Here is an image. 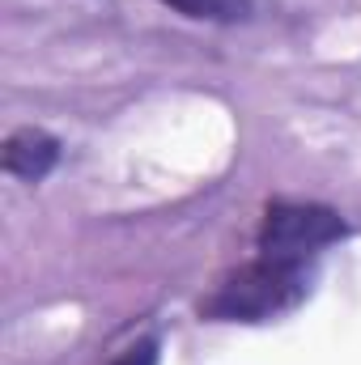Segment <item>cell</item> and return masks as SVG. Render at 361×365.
<instances>
[{
  "mask_svg": "<svg viewBox=\"0 0 361 365\" xmlns=\"http://www.w3.org/2000/svg\"><path fill=\"white\" fill-rule=\"evenodd\" d=\"M302 297H306V268L260 255V259L234 268L200 302V319H208V323H264V319L293 310Z\"/></svg>",
  "mask_w": 361,
  "mask_h": 365,
  "instance_id": "cell-1",
  "label": "cell"
},
{
  "mask_svg": "<svg viewBox=\"0 0 361 365\" xmlns=\"http://www.w3.org/2000/svg\"><path fill=\"white\" fill-rule=\"evenodd\" d=\"M336 238H345V221H340V212H332L323 204L272 200L260 221V255L280 259V264H298V268H306V259H315Z\"/></svg>",
  "mask_w": 361,
  "mask_h": 365,
  "instance_id": "cell-2",
  "label": "cell"
},
{
  "mask_svg": "<svg viewBox=\"0 0 361 365\" xmlns=\"http://www.w3.org/2000/svg\"><path fill=\"white\" fill-rule=\"evenodd\" d=\"M60 162V140L43 128H17L4 140V170L21 182H39Z\"/></svg>",
  "mask_w": 361,
  "mask_h": 365,
  "instance_id": "cell-3",
  "label": "cell"
},
{
  "mask_svg": "<svg viewBox=\"0 0 361 365\" xmlns=\"http://www.w3.org/2000/svg\"><path fill=\"white\" fill-rule=\"evenodd\" d=\"M162 4L195 21H247L251 17V0H162Z\"/></svg>",
  "mask_w": 361,
  "mask_h": 365,
  "instance_id": "cell-4",
  "label": "cell"
},
{
  "mask_svg": "<svg viewBox=\"0 0 361 365\" xmlns=\"http://www.w3.org/2000/svg\"><path fill=\"white\" fill-rule=\"evenodd\" d=\"M111 365H158V340H141L128 353H119Z\"/></svg>",
  "mask_w": 361,
  "mask_h": 365,
  "instance_id": "cell-5",
  "label": "cell"
}]
</instances>
